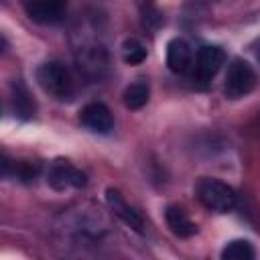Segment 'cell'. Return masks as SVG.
Returning a JSON list of instances; mask_svg holds the SVG:
<instances>
[{
	"label": "cell",
	"mask_w": 260,
	"mask_h": 260,
	"mask_svg": "<svg viewBox=\"0 0 260 260\" xmlns=\"http://www.w3.org/2000/svg\"><path fill=\"white\" fill-rule=\"evenodd\" d=\"M106 203H108L110 211H112L120 221H124L130 230H134L136 234H142V232H144V219L140 217V213H138L132 205L126 203L124 195H122L118 189H114V187H108V189H106Z\"/></svg>",
	"instance_id": "obj_9"
},
{
	"label": "cell",
	"mask_w": 260,
	"mask_h": 260,
	"mask_svg": "<svg viewBox=\"0 0 260 260\" xmlns=\"http://www.w3.org/2000/svg\"><path fill=\"white\" fill-rule=\"evenodd\" d=\"M108 53L102 45H83L77 51V65L83 75L91 79H100L108 71Z\"/></svg>",
	"instance_id": "obj_8"
},
{
	"label": "cell",
	"mask_w": 260,
	"mask_h": 260,
	"mask_svg": "<svg viewBox=\"0 0 260 260\" xmlns=\"http://www.w3.org/2000/svg\"><path fill=\"white\" fill-rule=\"evenodd\" d=\"M79 124L95 134H108L114 130V116L102 102H89L79 112Z\"/></svg>",
	"instance_id": "obj_7"
},
{
	"label": "cell",
	"mask_w": 260,
	"mask_h": 260,
	"mask_svg": "<svg viewBox=\"0 0 260 260\" xmlns=\"http://www.w3.org/2000/svg\"><path fill=\"white\" fill-rule=\"evenodd\" d=\"M2 173L4 177H16L18 181H32L39 173V165L30 160H10L8 156L2 158Z\"/></svg>",
	"instance_id": "obj_14"
},
{
	"label": "cell",
	"mask_w": 260,
	"mask_h": 260,
	"mask_svg": "<svg viewBox=\"0 0 260 260\" xmlns=\"http://www.w3.org/2000/svg\"><path fill=\"white\" fill-rule=\"evenodd\" d=\"M148 98H150V85L146 79H138L130 83L122 93V102L128 110H140L142 106H146Z\"/></svg>",
	"instance_id": "obj_13"
},
{
	"label": "cell",
	"mask_w": 260,
	"mask_h": 260,
	"mask_svg": "<svg viewBox=\"0 0 260 260\" xmlns=\"http://www.w3.org/2000/svg\"><path fill=\"white\" fill-rule=\"evenodd\" d=\"M219 256H221V260H252V258H256V248L252 242L238 238V240L228 242Z\"/></svg>",
	"instance_id": "obj_15"
},
{
	"label": "cell",
	"mask_w": 260,
	"mask_h": 260,
	"mask_svg": "<svg viewBox=\"0 0 260 260\" xmlns=\"http://www.w3.org/2000/svg\"><path fill=\"white\" fill-rule=\"evenodd\" d=\"M258 61H260V47H258Z\"/></svg>",
	"instance_id": "obj_18"
},
{
	"label": "cell",
	"mask_w": 260,
	"mask_h": 260,
	"mask_svg": "<svg viewBox=\"0 0 260 260\" xmlns=\"http://www.w3.org/2000/svg\"><path fill=\"white\" fill-rule=\"evenodd\" d=\"M10 106L14 116L20 120H30L37 112V102L22 79H14L10 85Z\"/></svg>",
	"instance_id": "obj_11"
},
{
	"label": "cell",
	"mask_w": 260,
	"mask_h": 260,
	"mask_svg": "<svg viewBox=\"0 0 260 260\" xmlns=\"http://www.w3.org/2000/svg\"><path fill=\"white\" fill-rule=\"evenodd\" d=\"M37 81L45 93L59 102H67L75 95V81L69 69L59 61H47L37 69Z\"/></svg>",
	"instance_id": "obj_1"
},
{
	"label": "cell",
	"mask_w": 260,
	"mask_h": 260,
	"mask_svg": "<svg viewBox=\"0 0 260 260\" xmlns=\"http://www.w3.org/2000/svg\"><path fill=\"white\" fill-rule=\"evenodd\" d=\"M193 61H195L193 49L185 39L175 37L167 43V67L173 73H177V75L187 73L193 67Z\"/></svg>",
	"instance_id": "obj_10"
},
{
	"label": "cell",
	"mask_w": 260,
	"mask_h": 260,
	"mask_svg": "<svg viewBox=\"0 0 260 260\" xmlns=\"http://www.w3.org/2000/svg\"><path fill=\"white\" fill-rule=\"evenodd\" d=\"M223 61H225V53H223L221 47H217V45L201 47L197 51L195 61H193V79L199 85H207L217 75Z\"/></svg>",
	"instance_id": "obj_5"
},
{
	"label": "cell",
	"mask_w": 260,
	"mask_h": 260,
	"mask_svg": "<svg viewBox=\"0 0 260 260\" xmlns=\"http://www.w3.org/2000/svg\"><path fill=\"white\" fill-rule=\"evenodd\" d=\"M195 195L197 199L209 209V211H215V213H228L236 207V191L219 181V179H211V177H201L195 185Z\"/></svg>",
	"instance_id": "obj_2"
},
{
	"label": "cell",
	"mask_w": 260,
	"mask_h": 260,
	"mask_svg": "<svg viewBox=\"0 0 260 260\" xmlns=\"http://www.w3.org/2000/svg\"><path fill=\"white\" fill-rule=\"evenodd\" d=\"M122 59L128 65H140L146 59V47L136 37H128L122 41Z\"/></svg>",
	"instance_id": "obj_16"
},
{
	"label": "cell",
	"mask_w": 260,
	"mask_h": 260,
	"mask_svg": "<svg viewBox=\"0 0 260 260\" xmlns=\"http://www.w3.org/2000/svg\"><path fill=\"white\" fill-rule=\"evenodd\" d=\"M162 24V12L154 6L152 0H146L142 4V26L148 30H156Z\"/></svg>",
	"instance_id": "obj_17"
},
{
	"label": "cell",
	"mask_w": 260,
	"mask_h": 260,
	"mask_svg": "<svg viewBox=\"0 0 260 260\" xmlns=\"http://www.w3.org/2000/svg\"><path fill=\"white\" fill-rule=\"evenodd\" d=\"M24 12L41 26H55L67 14V0H24Z\"/></svg>",
	"instance_id": "obj_6"
},
{
	"label": "cell",
	"mask_w": 260,
	"mask_h": 260,
	"mask_svg": "<svg viewBox=\"0 0 260 260\" xmlns=\"http://www.w3.org/2000/svg\"><path fill=\"white\" fill-rule=\"evenodd\" d=\"M256 81L258 77L254 67L244 59H234L228 65V73L223 79V95L228 100H240L256 87Z\"/></svg>",
	"instance_id": "obj_3"
},
{
	"label": "cell",
	"mask_w": 260,
	"mask_h": 260,
	"mask_svg": "<svg viewBox=\"0 0 260 260\" xmlns=\"http://www.w3.org/2000/svg\"><path fill=\"white\" fill-rule=\"evenodd\" d=\"M47 183L55 191H65V189H81L87 185V177L83 171L73 167L65 158H57L49 165L47 169Z\"/></svg>",
	"instance_id": "obj_4"
},
{
	"label": "cell",
	"mask_w": 260,
	"mask_h": 260,
	"mask_svg": "<svg viewBox=\"0 0 260 260\" xmlns=\"http://www.w3.org/2000/svg\"><path fill=\"white\" fill-rule=\"evenodd\" d=\"M165 219L169 230L177 236V238H191L197 232V225L189 219V215L183 211V207L179 205H169L165 209Z\"/></svg>",
	"instance_id": "obj_12"
}]
</instances>
